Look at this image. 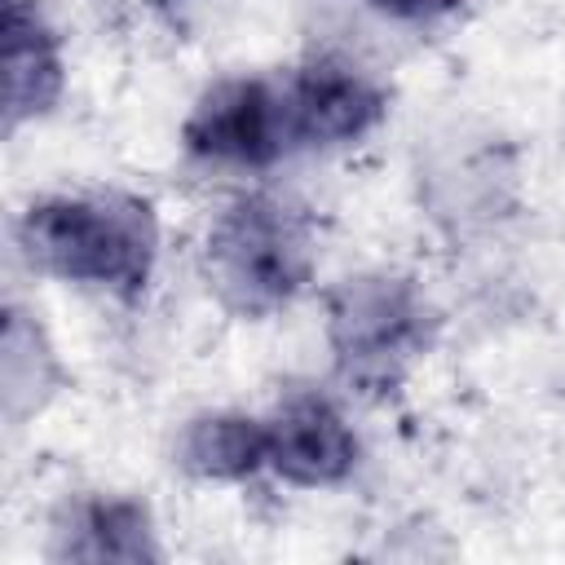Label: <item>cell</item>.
<instances>
[{
    "mask_svg": "<svg viewBox=\"0 0 565 565\" xmlns=\"http://www.w3.org/2000/svg\"><path fill=\"white\" fill-rule=\"evenodd\" d=\"M26 260L62 282L137 300L150 287L159 256L154 207L137 194H49L18 221Z\"/></svg>",
    "mask_w": 565,
    "mask_h": 565,
    "instance_id": "6da1fadb",
    "label": "cell"
},
{
    "mask_svg": "<svg viewBox=\"0 0 565 565\" xmlns=\"http://www.w3.org/2000/svg\"><path fill=\"white\" fill-rule=\"evenodd\" d=\"M203 274L230 313L274 318L313 278V234L296 207L269 194H243L212 216Z\"/></svg>",
    "mask_w": 565,
    "mask_h": 565,
    "instance_id": "7a4b0ae2",
    "label": "cell"
},
{
    "mask_svg": "<svg viewBox=\"0 0 565 565\" xmlns=\"http://www.w3.org/2000/svg\"><path fill=\"white\" fill-rule=\"evenodd\" d=\"M433 313L415 282L393 274H362L331 291L327 340L335 371L366 393H388L406 366L428 349Z\"/></svg>",
    "mask_w": 565,
    "mask_h": 565,
    "instance_id": "3957f363",
    "label": "cell"
},
{
    "mask_svg": "<svg viewBox=\"0 0 565 565\" xmlns=\"http://www.w3.org/2000/svg\"><path fill=\"white\" fill-rule=\"evenodd\" d=\"M181 141L194 159L221 168H274L296 154L282 75H234L212 84L190 106Z\"/></svg>",
    "mask_w": 565,
    "mask_h": 565,
    "instance_id": "277c9868",
    "label": "cell"
},
{
    "mask_svg": "<svg viewBox=\"0 0 565 565\" xmlns=\"http://www.w3.org/2000/svg\"><path fill=\"white\" fill-rule=\"evenodd\" d=\"M296 150H331L362 141L388 110L384 88L340 57H313L282 75Z\"/></svg>",
    "mask_w": 565,
    "mask_h": 565,
    "instance_id": "5b68a950",
    "label": "cell"
},
{
    "mask_svg": "<svg viewBox=\"0 0 565 565\" xmlns=\"http://www.w3.org/2000/svg\"><path fill=\"white\" fill-rule=\"evenodd\" d=\"M358 468V437L344 415L313 393L287 397L269 415V472L300 490L340 486Z\"/></svg>",
    "mask_w": 565,
    "mask_h": 565,
    "instance_id": "8992f818",
    "label": "cell"
},
{
    "mask_svg": "<svg viewBox=\"0 0 565 565\" xmlns=\"http://www.w3.org/2000/svg\"><path fill=\"white\" fill-rule=\"evenodd\" d=\"M66 71L53 26L35 0H4V124L40 119L62 97Z\"/></svg>",
    "mask_w": 565,
    "mask_h": 565,
    "instance_id": "52a82bcc",
    "label": "cell"
},
{
    "mask_svg": "<svg viewBox=\"0 0 565 565\" xmlns=\"http://www.w3.org/2000/svg\"><path fill=\"white\" fill-rule=\"evenodd\" d=\"M57 556L66 561H159V543H154V525H150V508L141 499H124V494H93L84 503L71 508V521L57 530Z\"/></svg>",
    "mask_w": 565,
    "mask_h": 565,
    "instance_id": "ba28073f",
    "label": "cell"
},
{
    "mask_svg": "<svg viewBox=\"0 0 565 565\" xmlns=\"http://www.w3.org/2000/svg\"><path fill=\"white\" fill-rule=\"evenodd\" d=\"M177 463L199 481H247L269 472V419L243 411L194 415L177 437Z\"/></svg>",
    "mask_w": 565,
    "mask_h": 565,
    "instance_id": "9c48e42d",
    "label": "cell"
},
{
    "mask_svg": "<svg viewBox=\"0 0 565 565\" xmlns=\"http://www.w3.org/2000/svg\"><path fill=\"white\" fill-rule=\"evenodd\" d=\"M375 13L393 18V22H406V26H428L437 18H446L459 0H366Z\"/></svg>",
    "mask_w": 565,
    "mask_h": 565,
    "instance_id": "30bf717a",
    "label": "cell"
}]
</instances>
